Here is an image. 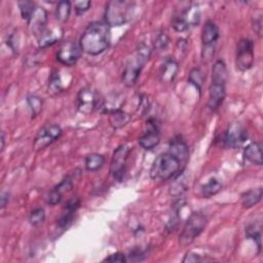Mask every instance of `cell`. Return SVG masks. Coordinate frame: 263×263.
I'll return each mask as SVG.
<instances>
[{
  "mask_svg": "<svg viewBox=\"0 0 263 263\" xmlns=\"http://www.w3.org/2000/svg\"><path fill=\"white\" fill-rule=\"evenodd\" d=\"M243 157L251 163L262 165L263 154H262L261 144L256 141L249 143L243 149Z\"/></svg>",
  "mask_w": 263,
  "mask_h": 263,
  "instance_id": "cell-19",
  "label": "cell"
},
{
  "mask_svg": "<svg viewBox=\"0 0 263 263\" xmlns=\"http://www.w3.org/2000/svg\"><path fill=\"white\" fill-rule=\"evenodd\" d=\"M47 23H48L47 11L43 7L36 6L32 16L28 22L31 33L35 37L39 38L43 34V32L47 29Z\"/></svg>",
  "mask_w": 263,
  "mask_h": 263,
  "instance_id": "cell-14",
  "label": "cell"
},
{
  "mask_svg": "<svg viewBox=\"0 0 263 263\" xmlns=\"http://www.w3.org/2000/svg\"><path fill=\"white\" fill-rule=\"evenodd\" d=\"M170 153H172L174 156H176L178 159H180L182 162H185L189 155L188 146L185 143L184 140L181 138H175L171 141L168 150Z\"/></svg>",
  "mask_w": 263,
  "mask_h": 263,
  "instance_id": "cell-22",
  "label": "cell"
},
{
  "mask_svg": "<svg viewBox=\"0 0 263 263\" xmlns=\"http://www.w3.org/2000/svg\"><path fill=\"white\" fill-rule=\"evenodd\" d=\"M103 261H107V262H118V263H124V262H127V257L120 253V252H117V253H114V254H111L109 255L108 257H106Z\"/></svg>",
  "mask_w": 263,
  "mask_h": 263,
  "instance_id": "cell-40",
  "label": "cell"
},
{
  "mask_svg": "<svg viewBox=\"0 0 263 263\" xmlns=\"http://www.w3.org/2000/svg\"><path fill=\"white\" fill-rule=\"evenodd\" d=\"M168 42H170V38H168L167 33L164 30H161L156 34V36L154 38L153 47L157 50H163L167 47Z\"/></svg>",
  "mask_w": 263,
  "mask_h": 263,
  "instance_id": "cell-35",
  "label": "cell"
},
{
  "mask_svg": "<svg viewBox=\"0 0 263 263\" xmlns=\"http://www.w3.org/2000/svg\"><path fill=\"white\" fill-rule=\"evenodd\" d=\"M71 8H72V4L68 0L58 2L55 7V18L58 20V22L66 23L70 17Z\"/></svg>",
  "mask_w": 263,
  "mask_h": 263,
  "instance_id": "cell-29",
  "label": "cell"
},
{
  "mask_svg": "<svg viewBox=\"0 0 263 263\" xmlns=\"http://www.w3.org/2000/svg\"><path fill=\"white\" fill-rule=\"evenodd\" d=\"M124 102L122 95L120 93H110L106 98H102V103L100 106V111L105 114H109L112 111L121 109Z\"/></svg>",
  "mask_w": 263,
  "mask_h": 263,
  "instance_id": "cell-18",
  "label": "cell"
},
{
  "mask_svg": "<svg viewBox=\"0 0 263 263\" xmlns=\"http://www.w3.org/2000/svg\"><path fill=\"white\" fill-rule=\"evenodd\" d=\"M206 223L208 218L202 212L197 211L190 214L179 235V245L183 247L191 245L203 231Z\"/></svg>",
  "mask_w": 263,
  "mask_h": 263,
  "instance_id": "cell-5",
  "label": "cell"
},
{
  "mask_svg": "<svg viewBox=\"0 0 263 263\" xmlns=\"http://www.w3.org/2000/svg\"><path fill=\"white\" fill-rule=\"evenodd\" d=\"M81 49L79 44H77L73 40H66L64 41L58 52H57V60L64 66H74L79 58H80Z\"/></svg>",
  "mask_w": 263,
  "mask_h": 263,
  "instance_id": "cell-13",
  "label": "cell"
},
{
  "mask_svg": "<svg viewBox=\"0 0 263 263\" xmlns=\"http://www.w3.org/2000/svg\"><path fill=\"white\" fill-rule=\"evenodd\" d=\"M226 96V83L212 81L209 87L208 106L212 110H217L223 103Z\"/></svg>",
  "mask_w": 263,
  "mask_h": 263,
  "instance_id": "cell-15",
  "label": "cell"
},
{
  "mask_svg": "<svg viewBox=\"0 0 263 263\" xmlns=\"http://www.w3.org/2000/svg\"><path fill=\"white\" fill-rule=\"evenodd\" d=\"M209 259L202 258L201 255L195 253V252H188L185 257L183 258V262L184 263H191V262H203V261H208Z\"/></svg>",
  "mask_w": 263,
  "mask_h": 263,
  "instance_id": "cell-39",
  "label": "cell"
},
{
  "mask_svg": "<svg viewBox=\"0 0 263 263\" xmlns=\"http://www.w3.org/2000/svg\"><path fill=\"white\" fill-rule=\"evenodd\" d=\"M27 104L31 111L32 117H36L41 113L43 102L40 97H38L36 95H29L27 97Z\"/></svg>",
  "mask_w": 263,
  "mask_h": 263,
  "instance_id": "cell-32",
  "label": "cell"
},
{
  "mask_svg": "<svg viewBox=\"0 0 263 263\" xmlns=\"http://www.w3.org/2000/svg\"><path fill=\"white\" fill-rule=\"evenodd\" d=\"M105 163V157L99 153L88 154L84 159V166L88 172H96L100 170Z\"/></svg>",
  "mask_w": 263,
  "mask_h": 263,
  "instance_id": "cell-27",
  "label": "cell"
},
{
  "mask_svg": "<svg viewBox=\"0 0 263 263\" xmlns=\"http://www.w3.org/2000/svg\"><path fill=\"white\" fill-rule=\"evenodd\" d=\"M247 139L248 132L245 126L238 121H233L228 124L224 133L223 142L225 146L235 149L240 147L247 141Z\"/></svg>",
  "mask_w": 263,
  "mask_h": 263,
  "instance_id": "cell-12",
  "label": "cell"
},
{
  "mask_svg": "<svg viewBox=\"0 0 263 263\" xmlns=\"http://www.w3.org/2000/svg\"><path fill=\"white\" fill-rule=\"evenodd\" d=\"M178 70H179V64L177 60L172 57H166L159 68V72H158L159 80L163 83H170L174 81L175 77L177 76Z\"/></svg>",
  "mask_w": 263,
  "mask_h": 263,
  "instance_id": "cell-16",
  "label": "cell"
},
{
  "mask_svg": "<svg viewBox=\"0 0 263 263\" xmlns=\"http://www.w3.org/2000/svg\"><path fill=\"white\" fill-rule=\"evenodd\" d=\"M253 30L255 31V33L261 37V33H262V14L260 13L259 15L255 16V18H253Z\"/></svg>",
  "mask_w": 263,
  "mask_h": 263,
  "instance_id": "cell-41",
  "label": "cell"
},
{
  "mask_svg": "<svg viewBox=\"0 0 263 263\" xmlns=\"http://www.w3.org/2000/svg\"><path fill=\"white\" fill-rule=\"evenodd\" d=\"M79 205H80V199L78 197H72L70 200H68L65 206V211L61 214V216L57 220L59 228L67 229L71 225L74 219V215L78 210Z\"/></svg>",
  "mask_w": 263,
  "mask_h": 263,
  "instance_id": "cell-17",
  "label": "cell"
},
{
  "mask_svg": "<svg viewBox=\"0 0 263 263\" xmlns=\"http://www.w3.org/2000/svg\"><path fill=\"white\" fill-rule=\"evenodd\" d=\"M62 128L58 124L48 123L43 125L37 133L34 142H33V150L38 152L46 147L50 146L53 142H55L62 136Z\"/></svg>",
  "mask_w": 263,
  "mask_h": 263,
  "instance_id": "cell-9",
  "label": "cell"
},
{
  "mask_svg": "<svg viewBox=\"0 0 263 263\" xmlns=\"http://www.w3.org/2000/svg\"><path fill=\"white\" fill-rule=\"evenodd\" d=\"M129 147L126 145L118 146L112 155L110 161V173L114 180L117 182H121L125 175L126 171V162L129 154Z\"/></svg>",
  "mask_w": 263,
  "mask_h": 263,
  "instance_id": "cell-10",
  "label": "cell"
},
{
  "mask_svg": "<svg viewBox=\"0 0 263 263\" xmlns=\"http://www.w3.org/2000/svg\"><path fill=\"white\" fill-rule=\"evenodd\" d=\"M134 4L123 0H112L106 4L104 18L109 27H119L126 24L133 15Z\"/></svg>",
  "mask_w": 263,
  "mask_h": 263,
  "instance_id": "cell-4",
  "label": "cell"
},
{
  "mask_svg": "<svg viewBox=\"0 0 263 263\" xmlns=\"http://www.w3.org/2000/svg\"><path fill=\"white\" fill-rule=\"evenodd\" d=\"M246 234L248 237L255 240L257 243V247L259 249V252L261 251V228L258 227L255 224H251L246 228Z\"/></svg>",
  "mask_w": 263,
  "mask_h": 263,
  "instance_id": "cell-36",
  "label": "cell"
},
{
  "mask_svg": "<svg viewBox=\"0 0 263 263\" xmlns=\"http://www.w3.org/2000/svg\"><path fill=\"white\" fill-rule=\"evenodd\" d=\"M204 81V75L202 71L199 68H193L189 72L188 75V82H190L192 85L195 86V88L201 92V88Z\"/></svg>",
  "mask_w": 263,
  "mask_h": 263,
  "instance_id": "cell-31",
  "label": "cell"
},
{
  "mask_svg": "<svg viewBox=\"0 0 263 263\" xmlns=\"http://www.w3.org/2000/svg\"><path fill=\"white\" fill-rule=\"evenodd\" d=\"M212 81H219L223 83L227 82V68L224 61L218 60L213 65Z\"/></svg>",
  "mask_w": 263,
  "mask_h": 263,
  "instance_id": "cell-28",
  "label": "cell"
},
{
  "mask_svg": "<svg viewBox=\"0 0 263 263\" xmlns=\"http://www.w3.org/2000/svg\"><path fill=\"white\" fill-rule=\"evenodd\" d=\"M108 120L109 124L112 128L118 129L126 125L130 120V115L123 111L122 109H118L115 111H112L108 114Z\"/></svg>",
  "mask_w": 263,
  "mask_h": 263,
  "instance_id": "cell-24",
  "label": "cell"
},
{
  "mask_svg": "<svg viewBox=\"0 0 263 263\" xmlns=\"http://www.w3.org/2000/svg\"><path fill=\"white\" fill-rule=\"evenodd\" d=\"M4 146H5V135L4 132L1 133V151L4 150Z\"/></svg>",
  "mask_w": 263,
  "mask_h": 263,
  "instance_id": "cell-44",
  "label": "cell"
},
{
  "mask_svg": "<svg viewBox=\"0 0 263 263\" xmlns=\"http://www.w3.org/2000/svg\"><path fill=\"white\" fill-rule=\"evenodd\" d=\"M0 199H1V209H4L9 200V194L7 192H2Z\"/></svg>",
  "mask_w": 263,
  "mask_h": 263,
  "instance_id": "cell-43",
  "label": "cell"
},
{
  "mask_svg": "<svg viewBox=\"0 0 263 263\" xmlns=\"http://www.w3.org/2000/svg\"><path fill=\"white\" fill-rule=\"evenodd\" d=\"M62 196H63V193L57 188H52L46 195L45 197V202L47 204H50V205H54L57 203H59L62 199Z\"/></svg>",
  "mask_w": 263,
  "mask_h": 263,
  "instance_id": "cell-37",
  "label": "cell"
},
{
  "mask_svg": "<svg viewBox=\"0 0 263 263\" xmlns=\"http://www.w3.org/2000/svg\"><path fill=\"white\" fill-rule=\"evenodd\" d=\"M219 38V28L211 21H208L201 31V42L205 47L212 46Z\"/></svg>",
  "mask_w": 263,
  "mask_h": 263,
  "instance_id": "cell-20",
  "label": "cell"
},
{
  "mask_svg": "<svg viewBox=\"0 0 263 263\" xmlns=\"http://www.w3.org/2000/svg\"><path fill=\"white\" fill-rule=\"evenodd\" d=\"M17 4H18V8H20L21 15H22L23 20L29 22L30 17L32 16V14L36 8L35 3L32 1H29V0H23V1H18Z\"/></svg>",
  "mask_w": 263,
  "mask_h": 263,
  "instance_id": "cell-33",
  "label": "cell"
},
{
  "mask_svg": "<svg viewBox=\"0 0 263 263\" xmlns=\"http://www.w3.org/2000/svg\"><path fill=\"white\" fill-rule=\"evenodd\" d=\"M182 161L168 151L159 154L153 161L150 176L153 180L167 181L181 173Z\"/></svg>",
  "mask_w": 263,
  "mask_h": 263,
  "instance_id": "cell-3",
  "label": "cell"
},
{
  "mask_svg": "<svg viewBox=\"0 0 263 263\" xmlns=\"http://www.w3.org/2000/svg\"><path fill=\"white\" fill-rule=\"evenodd\" d=\"M101 103L102 98L90 87H83L77 93L76 108L82 114L88 115L95 110H99Z\"/></svg>",
  "mask_w": 263,
  "mask_h": 263,
  "instance_id": "cell-8",
  "label": "cell"
},
{
  "mask_svg": "<svg viewBox=\"0 0 263 263\" xmlns=\"http://www.w3.org/2000/svg\"><path fill=\"white\" fill-rule=\"evenodd\" d=\"M150 54L151 48L146 43L139 44L133 58H129L127 61L121 75L122 83L125 86L132 87L136 84L144 65L150 58Z\"/></svg>",
  "mask_w": 263,
  "mask_h": 263,
  "instance_id": "cell-2",
  "label": "cell"
},
{
  "mask_svg": "<svg viewBox=\"0 0 263 263\" xmlns=\"http://www.w3.org/2000/svg\"><path fill=\"white\" fill-rule=\"evenodd\" d=\"M63 37V30L59 27L52 29H46L43 34L38 38L39 47L45 48L47 46H51L52 44L60 41Z\"/></svg>",
  "mask_w": 263,
  "mask_h": 263,
  "instance_id": "cell-21",
  "label": "cell"
},
{
  "mask_svg": "<svg viewBox=\"0 0 263 263\" xmlns=\"http://www.w3.org/2000/svg\"><path fill=\"white\" fill-rule=\"evenodd\" d=\"M144 252L140 249H134L129 255H127V261H141L143 260Z\"/></svg>",
  "mask_w": 263,
  "mask_h": 263,
  "instance_id": "cell-42",
  "label": "cell"
},
{
  "mask_svg": "<svg viewBox=\"0 0 263 263\" xmlns=\"http://www.w3.org/2000/svg\"><path fill=\"white\" fill-rule=\"evenodd\" d=\"M63 91V84L61 80V76L57 70H53L50 74L48 81V92L52 96H57Z\"/></svg>",
  "mask_w": 263,
  "mask_h": 263,
  "instance_id": "cell-30",
  "label": "cell"
},
{
  "mask_svg": "<svg viewBox=\"0 0 263 263\" xmlns=\"http://www.w3.org/2000/svg\"><path fill=\"white\" fill-rule=\"evenodd\" d=\"M146 126V130L139 138V145L145 150H152L160 143L159 122L156 118L149 117Z\"/></svg>",
  "mask_w": 263,
  "mask_h": 263,
  "instance_id": "cell-11",
  "label": "cell"
},
{
  "mask_svg": "<svg viewBox=\"0 0 263 263\" xmlns=\"http://www.w3.org/2000/svg\"><path fill=\"white\" fill-rule=\"evenodd\" d=\"M110 45V27L102 22H91L83 31L80 39V49L89 54L98 55Z\"/></svg>",
  "mask_w": 263,
  "mask_h": 263,
  "instance_id": "cell-1",
  "label": "cell"
},
{
  "mask_svg": "<svg viewBox=\"0 0 263 263\" xmlns=\"http://www.w3.org/2000/svg\"><path fill=\"white\" fill-rule=\"evenodd\" d=\"M174 182L170 186V194L176 197L181 196L187 189V179L184 172H181L178 176L174 178Z\"/></svg>",
  "mask_w": 263,
  "mask_h": 263,
  "instance_id": "cell-26",
  "label": "cell"
},
{
  "mask_svg": "<svg viewBox=\"0 0 263 263\" xmlns=\"http://www.w3.org/2000/svg\"><path fill=\"white\" fill-rule=\"evenodd\" d=\"M235 64L238 70L245 72L254 65V42L250 38H241L235 49Z\"/></svg>",
  "mask_w": 263,
  "mask_h": 263,
  "instance_id": "cell-7",
  "label": "cell"
},
{
  "mask_svg": "<svg viewBox=\"0 0 263 263\" xmlns=\"http://www.w3.org/2000/svg\"><path fill=\"white\" fill-rule=\"evenodd\" d=\"M222 189V183L217 178H211L206 183H204L200 188V195L203 198H210L217 193H219Z\"/></svg>",
  "mask_w": 263,
  "mask_h": 263,
  "instance_id": "cell-25",
  "label": "cell"
},
{
  "mask_svg": "<svg viewBox=\"0 0 263 263\" xmlns=\"http://www.w3.org/2000/svg\"><path fill=\"white\" fill-rule=\"evenodd\" d=\"M91 6V2L88 0H82V1H76L74 2V9L77 14H82L85 11H87Z\"/></svg>",
  "mask_w": 263,
  "mask_h": 263,
  "instance_id": "cell-38",
  "label": "cell"
},
{
  "mask_svg": "<svg viewBox=\"0 0 263 263\" xmlns=\"http://www.w3.org/2000/svg\"><path fill=\"white\" fill-rule=\"evenodd\" d=\"M200 10L196 5H190L172 18V27L177 32H184L199 23Z\"/></svg>",
  "mask_w": 263,
  "mask_h": 263,
  "instance_id": "cell-6",
  "label": "cell"
},
{
  "mask_svg": "<svg viewBox=\"0 0 263 263\" xmlns=\"http://www.w3.org/2000/svg\"><path fill=\"white\" fill-rule=\"evenodd\" d=\"M45 220V211L43 208H36L31 211L29 215V222L32 226L38 227L43 224Z\"/></svg>",
  "mask_w": 263,
  "mask_h": 263,
  "instance_id": "cell-34",
  "label": "cell"
},
{
  "mask_svg": "<svg viewBox=\"0 0 263 263\" xmlns=\"http://www.w3.org/2000/svg\"><path fill=\"white\" fill-rule=\"evenodd\" d=\"M262 195H263L262 187L250 189L241 194V198H240L241 205L245 209H251L261 201Z\"/></svg>",
  "mask_w": 263,
  "mask_h": 263,
  "instance_id": "cell-23",
  "label": "cell"
}]
</instances>
